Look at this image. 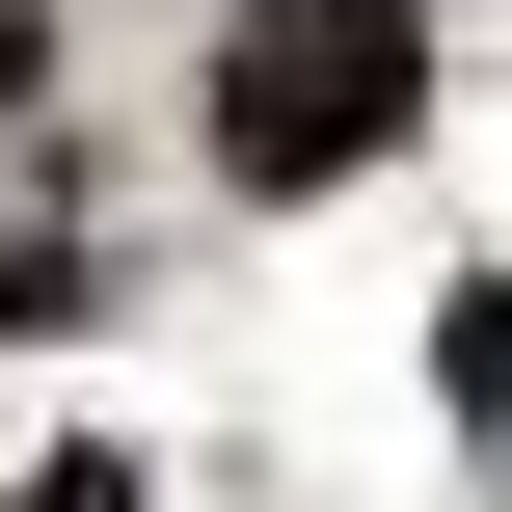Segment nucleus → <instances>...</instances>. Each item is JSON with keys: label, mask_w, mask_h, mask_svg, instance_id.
Returning a JSON list of instances; mask_svg holds the SVG:
<instances>
[{"label": "nucleus", "mask_w": 512, "mask_h": 512, "mask_svg": "<svg viewBox=\"0 0 512 512\" xmlns=\"http://www.w3.org/2000/svg\"><path fill=\"white\" fill-rule=\"evenodd\" d=\"M0 512H135V459H27V486H0Z\"/></svg>", "instance_id": "nucleus-3"}, {"label": "nucleus", "mask_w": 512, "mask_h": 512, "mask_svg": "<svg viewBox=\"0 0 512 512\" xmlns=\"http://www.w3.org/2000/svg\"><path fill=\"white\" fill-rule=\"evenodd\" d=\"M405 108H432V27H405V0H243V54H216V189H351V162H405Z\"/></svg>", "instance_id": "nucleus-1"}, {"label": "nucleus", "mask_w": 512, "mask_h": 512, "mask_svg": "<svg viewBox=\"0 0 512 512\" xmlns=\"http://www.w3.org/2000/svg\"><path fill=\"white\" fill-rule=\"evenodd\" d=\"M432 351H459V432H512V270L459 297V324H432Z\"/></svg>", "instance_id": "nucleus-2"}, {"label": "nucleus", "mask_w": 512, "mask_h": 512, "mask_svg": "<svg viewBox=\"0 0 512 512\" xmlns=\"http://www.w3.org/2000/svg\"><path fill=\"white\" fill-rule=\"evenodd\" d=\"M27 81H54V54H27V0H0V108H27Z\"/></svg>", "instance_id": "nucleus-4"}]
</instances>
